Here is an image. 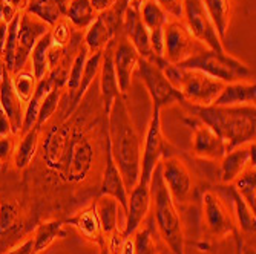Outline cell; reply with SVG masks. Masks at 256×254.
<instances>
[{"mask_svg":"<svg viewBox=\"0 0 256 254\" xmlns=\"http://www.w3.org/2000/svg\"><path fill=\"white\" fill-rule=\"evenodd\" d=\"M94 155V144L86 130L69 117L58 124H52L42 143L44 167L71 184L82 182L90 173Z\"/></svg>","mask_w":256,"mask_h":254,"instance_id":"1","label":"cell"},{"mask_svg":"<svg viewBox=\"0 0 256 254\" xmlns=\"http://www.w3.org/2000/svg\"><path fill=\"white\" fill-rule=\"evenodd\" d=\"M106 123L112 158L123 176L128 192H130L136 186L142 172L143 141L132 121L124 95L114 101Z\"/></svg>","mask_w":256,"mask_h":254,"instance_id":"2","label":"cell"},{"mask_svg":"<svg viewBox=\"0 0 256 254\" xmlns=\"http://www.w3.org/2000/svg\"><path fill=\"white\" fill-rule=\"evenodd\" d=\"M190 113L210 127L226 144V152L254 143L256 109L254 106H189Z\"/></svg>","mask_w":256,"mask_h":254,"instance_id":"3","label":"cell"},{"mask_svg":"<svg viewBox=\"0 0 256 254\" xmlns=\"http://www.w3.org/2000/svg\"><path fill=\"white\" fill-rule=\"evenodd\" d=\"M150 207L154 212V222L161 239L166 242L172 254H184V228L176 204L172 199L161 176L160 164L155 167L150 184Z\"/></svg>","mask_w":256,"mask_h":254,"instance_id":"4","label":"cell"},{"mask_svg":"<svg viewBox=\"0 0 256 254\" xmlns=\"http://www.w3.org/2000/svg\"><path fill=\"white\" fill-rule=\"evenodd\" d=\"M154 63L161 69L169 83L180 90L184 104L195 107L212 106L224 87V83L220 80L212 78L196 69H186L178 64H172L166 61L164 57L155 58Z\"/></svg>","mask_w":256,"mask_h":254,"instance_id":"5","label":"cell"},{"mask_svg":"<svg viewBox=\"0 0 256 254\" xmlns=\"http://www.w3.org/2000/svg\"><path fill=\"white\" fill-rule=\"evenodd\" d=\"M178 66L186 69H196L221 83H236V81H254V71L241 60L232 57L226 51L218 52L204 48L196 55L180 63Z\"/></svg>","mask_w":256,"mask_h":254,"instance_id":"6","label":"cell"},{"mask_svg":"<svg viewBox=\"0 0 256 254\" xmlns=\"http://www.w3.org/2000/svg\"><path fill=\"white\" fill-rule=\"evenodd\" d=\"M162 41H164V57L166 61L172 64H180L190 57L196 55L202 51L206 46L200 43L192 32L184 25L182 20L169 18L164 25V34H162Z\"/></svg>","mask_w":256,"mask_h":254,"instance_id":"7","label":"cell"},{"mask_svg":"<svg viewBox=\"0 0 256 254\" xmlns=\"http://www.w3.org/2000/svg\"><path fill=\"white\" fill-rule=\"evenodd\" d=\"M182 23L188 26L192 35L200 43H202L206 48L218 52L224 51L222 40L216 32V28L210 15L206 11L202 0H184Z\"/></svg>","mask_w":256,"mask_h":254,"instance_id":"8","label":"cell"},{"mask_svg":"<svg viewBox=\"0 0 256 254\" xmlns=\"http://www.w3.org/2000/svg\"><path fill=\"white\" fill-rule=\"evenodd\" d=\"M136 69L152 98L154 109L161 110L162 107H168L175 103L184 104V98L180 94V90H176L169 83L166 75L162 74V71L154 61H149L140 57Z\"/></svg>","mask_w":256,"mask_h":254,"instance_id":"9","label":"cell"},{"mask_svg":"<svg viewBox=\"0 0 256 254\" xmlns=\"http://www.w3.org/2000/svg\"><path fill=\"white\" fill-rule=\"evenodd\" d=\"M169 144L166 141L161 129V110L154 109L152 117L148 126L146 138L143 143V153H142V172H140V182L150 184L152 173L155 167L161 163V159L168 156Z\"/></svg>","mask_w":256,"mask_h":254,"instance_id":"10","label":"cell"},{"mask_svg":"<svg viewBox=\"0 0 256 254\" xmlns=\"http://www.w3.org/2000/svg\"><path fill=\"white\" fill-rule=\"evenodd\" d=\"M201 205L202 222L210 235L216 238H226L236 232L230 205L216 190H206L201 198Z\"/></svg>","mask_w":256,"mask_h":254,"instance_id":"11","label":"cell"},{"mask_svg":"<svg viewBox=\"0 0 256 254\" xmlns=\"http://www.w3.org/2000/svg\"><path fill=\"white\" fill-rule=\"evenodd\" d=\"M161 176L175 204H186L194 190V176L184 161L175 155L161 159Z\"/></svg>","mask_w":256,"mask_h":254,"instance_id":"12","label":"cell"},{"mask_svg":"<svg viewBox=\"0 0 256 254\" xmlns=\"http://www.w3.org/2000/svg\"><path fill=\"white\" fill-rule=\"evenodd\" d=\"M51 26L44 21L38 20L37 17L31 15L30 12L23 11L20 15V25L17 32V52L14 58V72L23 71V67L28 63L31 52L36 43L46 34L50 32Z\"/></svg>","mask_w":256,"mask_h":254,"instance_id":"13","label":"cell"},{"mask_svg":"<svg viewBox=\"0 0 256 254\" xmlns=\"http://www.w3.org/2000/svg\"><path fill=\"white\" fill-rule=\"evenodd\" d=\"M123 35L132 43L142 58L149 61H154L156 58L150 46L149 31L144 26L142 15H140V6L126 3L123 11Z\"/></svg>","mask_w":256,"mask_h":254,"instance_id":"14","label":"cell"},{"mask_svg":"<svg viewBox=\"0 0 256 254\" xmlns=\"http://www.w3.org/2000/svg\"><path fill=\"white\" fill-rule=\"evenodd\" d=\"M112 43H110V48H112L114 71H115V75H117L120 94L126 95L128 90L130 89L132 75H134V71L138 66L140 55L135 51L132 43L124 35H122L118 40H115V46Z\"/></svg>","mask_w":256,"mask_h":254,"instance_id":"15","label":"cell"},{"mask_svg":"<svg viewBox=\"0 0 256 254\" xmlns=\"http://www.w3.org/2000/svg\"><path fill=\"white\" fill-rule=\"evenodd\" d=\"M192 126V153L202 161H220L226 155V144L221 138L198 118Z\"/></svg>","mask_w":256,"mask_h":254,"instance_id":"16","label":"cell"},{"mask_svg":"<svg viewBox=\"0 0 256 254\" xmlns=\"http://www.w3.org/2000/svg\"><path fill=\"white\" fill-rule=\"evenodd\" d=\"M150 210V190L149 184L136 182V186L129 192L128 210H126V225L122 233V239H129L134 236L136 230H140Z\"/></svg>","mask_w":256,"mask_h":254,"instance_id":"17","label":"cell"},{"mask_svg":"<svg viewBox=\"0 0 256 254\" xmlns=\"http://www.w3.org/2000/svg\"><path fill=\"white\" fill-rule=\"evenodd\" d=\"M247 169H254V143L226 152L220 159V181L232 184Z\"/></svg>","mask_w":256,"mask_h":254,"instance_id":"18","label":"cell"},{"mask_svg":"<svg viewBox=\"0 0 256 254\" xmlns=\"http://www.w3.org/2000/svg\"><path fill=\"white\" fill-rule=\"evenodd\" d=\"M106 166H104V172H103V178H102V184H100V195L104 196H112L118 201L122 210L126 213L128 210V201H129V192L126 189V184L123 181V176L115 164V161L112 158L110 153V147H109V141H108V132H106Z\"/></svg>","mask_w":256,"mask_h":254,"instance_id":"19","label":"cell"},{"mask_svg":"<svg viewBox=\"0 0 256 254\" xmlns=\"http://www.w3.org/2000/svg\"><path fill=\"white\" fill-rule=\"evenodd\" d=\"M140 15L144 23V26L150 35V46L156 58L162 57L164 52V41H162V34H164V25L168 23L169 17L162 11L155 0H148L140 6Z\"/></svg>","mask_w":256,"mask_h":254,"instance_id":"20","label":"cell"},{"mask_svg":"<svg viewBox=\"0 0 256 254\" xmlns=\"http://www.w3.org/2000/svg\"><path fill=\"white\" fill-rule=\"evenodd\" d=\"M0 109H2L11 123L12 133L18 135L22 133L23 126V115H25V104L22 103L18 95L12 87L11 81V72L5 69L2 83H0Z\"/></svg>","mask_w":256,"mask_h":254,"instance_id":"21","label":"cell"},{"mask_svg":"<svg viewBox=\"0 0 256 254\" xmlns=\"http://www.w3.org/2000/svg\"><path fill=\"white\" fill-rule=\"evenodd\" d=\"M96 210L100 219V225H102V232L103 236H108V239L110 241V250H117L115 247L120 245L123 241L117 239V233H118V212H120V204L118 201L112 198V196H104L100 195V198L94 202Z\"/></svg>","mask_w":256,"mask_h":254,"instance_id":"22","label":"cell"},{"mask_svg":"<svg viewBox=\"0 0 256 254\" xmlns=\"http://www.w3.org/2000/svg\"><path fill=\"white\" fill-rule=\"evenodd\" d=\"M216 192L228 202L232 215H234V219L236 221L241 232L248 236H254V230H256L254 213L250 210V207L244 202V199L240 196L235 187L232 184H224V186L218 187Z\"/></svg>","mask_w":256,"mask_h":254,"instance_id":"23","label":"cell"},{"mask_svg":"<svg viewBox=\"0 0 256 254\" xmlns=\"http://www.w3.org/2000/svg\"><path fill=\"white\" fill-rule=\"evenodd\" d=\"M98 75H100V95H102V104H103V115L108 118L114 101L122 95L117 75H115V71H114L110 44L103 52V60H102Z\"/></svg>","mask_w":256,"mask_h":254,"instance_id":"24","label":"cell"},{"mask_svg":"<svg viewBox=\"0 0 256 254\" xmlns=\"http://www.w3.org/2000/svg\"><path fill=\"white\" fill-rule=\"evenodd\" d=\"M25 222L20 207L12 201L0 202V247H6L23 233Z\"/></svg>","mask_w":256,"mask_h":254,"instance_id":"25","label":"cell"},{"mask_svg":"<svg viewBox=\"0 0 256 254\" xmlns=\"http://www.w3.org/2000/svg\"><path fill=\"white\" fill-rule=\"evenodd\" d=\"M64 224L74 227L84 239L92 241L94 244H98L102 247L106 245V241H104V236L102 232L100 219H98L94 204L86 207V209H83L82 212H78L76 216L69 218Z\"/></svg>","mask_w":256,"mask_h":254,"instance_id":"26","label":"cell"},{"mask_svg":"<svg viewBox=\"0 0 256 254\" xmlns=\"http://www.w3.org/2000/svg\"><path fill=\"white\" fill-rule=\"evenodd\" d=\"M256 86L254 81H236L224 84L221 94L212 106H254Z\"/></svg>","mask_w":256,"mask_h":254,"instance_id":"27","label":"cell"},{"mask_svg":"<svg viewBox=\"0 0 256 254\" xmlns=\"http://www.w3.org/2000/svg\"><path fill=\"white\" fill-rule=\"evenodd\" d=\"M68 5L69 0H28L25 11L52 26L58 20L66 18Z\"/></svg>","mask_w":256,"mask_h":254,"instance_id":"28","label":"cell"},{"mask_svg":"<svg viewBox=\"0 0 256 254\" xmlns=\"http://www.w3.org/2000/svg\"><path fill=\"white\" fill-rule=\"evenodd\" d=\"M40 132L42 129L34 126L28 132L22 133V140L18 144H16L14 155H12V163L16 169L23 170L32 163L40 146Z\"/></svg>","mask_w":256,"mask_h":254,"instance_id":"29","label":"cell"},{"mask_svg":"<svg viewBox=\"0 0 256 254\" xmlns=\"http://www.w3.org/2000/svg\"><path fill=\"white\" fill-rule=\"evenodd\" d=\"M54 80L50 74H46L42 80L37 81L36 90L31 97V100L25 104V115H23V126H22V133L28 132L30 129H32L36 126L37 121V115H38V109L42 101L44 100L46 94L54 87Z\"/></svg>","mask_w":256,"mask_h":254,"instance_id":"30","label":"cell"},{"mask_svg":"<svg viewBox=\"0 0 256 254\" xmlns=\"http://www.w3.org/2000/svg\"><path fill=\"white\" fill-rule=\"evenodd\" d=\"M102 60H103V52H96V54H89L88 55V60H86V64H84V69H83V75H82L80 86H78L77 92L74 94V97L71 98V103L72 104H71V107H69V112L66 115L72 113L78 107L82 98L86 95V92L89 90L90 84L94 83L96 77L100 72Z\"/></svg>","mask_w":256,"mask_h":254,"instance_id":"31","label":"cell"},{"mask_svg":"<svg viewBox=\"0 0 256 254\" xmlns=\"http://www.w3.org/2000/svg\"><path fill=\"white\" fill-rule=\"evenodd\" d=\"M97 17L98 14L94 11L89 0H69L66 18L74 26V29L86 31Z\"/></svg>","mask_w":256,"mask_h":254,"instance_id":"32","label":"cell"},{"mask_svg":"<svg viewBox=\"0 0 256 254\" xmlns=\"http://www.w3.org/2000/svg\"><path fill=\"white\" fill-rule=\"evenodd\" d=\"M66 236L64 222L60 221H46L40 224L32 236L34 239V251L36 254L44 251L54 241L63 239Z\"/></svg>","mask_w":256,"mask_h":254,"instance_id":"33","label":"cell"},{"mask_svg":"<svg viewBox=\"0 0 256 254\" xmlns=\"http://www.w3.org/2000/svg\"><path fill=\"white\" fill-rule=\"evenodd\" d=\"M206 11L210 15L216 32L221 40L226 38L228 25H230V15H232V0H202Z\"/></svg>","mask_w":256,"mask_h":254,"instance_id":"34","label":"cell"},{"mask_svg":"<svg viewBox=\"0 0 256 254\" xmlns=\"http://www.w3.org/2000/svg\"><path fill=\"white\" fill-rule=\"evenodd\" d=\"M52 44V38L51 34L46 32L34 46V49L31 52V61H32V74L34 77L38 80H42L46 74L50 72L48 69V49Z\"/></svg>","mask_w":256,"mask_h":254,"instance_id":"35","label":"cell"},{"mask_svg":"<svg viewBox=\"0 0 256 254\" xmlns=\"http://www.w3.org/2000/svg\"><path fill=\"white\" fill-rule=\"evenodd\" d=\"M88 55H89L88 49L84 48V44H82L80 49L76 52V55H74V58L71 61V66H69V69H68V78H66V83H64V89L69 92V100L74 97V94H76L78 86H80Z\"/></svg>","mask_w":256,"mask_h":254,"instance_id":"36","label":"cell"},{"mask_svg":"<svg viewBox=\"0 0 256 254\" xmlns=\"http://www.w3.org/2000/svg\"><path fill=\"white\" fill-rule=\"evenodd\" d=\"M63 89L64 87H58V86H54L48 94H46L44 100L42 101L40 104V109H38V115H37V121H36V126L43 129V126L48 124L52 117L56 115L57 109L60 107V103H62V97H63Z\"/></svg>","mask_w":256,"mask_h":254,"instance_id":"37","label":"cell"},{"mask_svg":"<svg viewBox=\"0 0 256 254\" xmlns=\"http://www.w3.org/2000/svg\"><path fill=\"white\" fill-rule=\"evenodd\" d=\"M232 186L240 193V196L244 199V202L250 207V210L254 213L256 210V175L254 169H247L244 173H241Z\"/></svg>","mask_w":256,"mask_h":254,"instance_id":"38","label":"cell"},{"mask_svg":"<svg viewBox=\"0 0 256 254\" xmlns=\"http://www.w3.org/2000/svg\"><path fill=\"white\" fill-rule=\"evenodd\" d=\"M22 12H18L8 23L6 37H5V43H4V48H2V57H4L5 67L8 69L11 74L14 71V58H16V52H17V32H18V25H20V15H22Z\"/></svg>","mask_w":256,"mask_h":254,"instance_id":"39","label":"cell"},{"mask_svg":"<svg viewBox=\"0 0 256 254\" xmlns=\"http://www.w3.org/2000/svg\"><path fill=\"white\" fill-rule=\"evenodd\" d=\"M11 81H12V87L16 90V94L18 95V98L22 100L23 104H26L37 86V78L34 77L32 72H26V71H18L11 74Z\"/></svg>","mask_w":256,"mask_h":254,"instance_id":"40","label":"cell"},{"mask_svg":"<svg viewBox=\"0 0 256 254\" xmlns=\"http://www.w3.org/2000/svg\"><path fill=\"white\" fill-rule=\"evenodd\" d=\"M132 242H134V254H156V244L150 227L136 230L132 236Z\"/></svg>","mask_w":256,"mask_h":254,"instance_id":"41","label":"cell"},{"mask_svg":"<svg viewBox=\"0 0 256 254\" xmlns=\"http://www.w3.org/2000/svg\"><path fill=\"white\" fill-rule=\"evenodd\" d=\"M50 34H51V38H52V43L56 44H60L63 48L72 41L74 35H76V29L71 23L68 21V18H62L58 20L56 25L51 26L50 29Z\"/></svg>","mask_w":256,"mask_h":254,"instance_id":"42","label":"cell"},{"mask_svg":"<svg viewBox=\"0 0 256 254\" xmlns=\"http://www.w3.org/2000/svg\"><path fill=\"white\" fill-rule=\"evenodd\" d=\"M156 5L168 14L169 18L182 20L184 0H155Z\"/></svg>","mask_w":256,"mask_h":254,"instance_id":"43","label":"cell"},{"mask_svg":"<svg viewBox=\"0 0 256 254\" xmlns=\"http://www.w3.org/2000/svg\"><path fill=\"white\" fill-rule=\"evenodd\" d=\"M14 149H16L14 135L0 136V163L2 164L10 163L14 155Z\"/></svg>","mask_w":256,"mask_h":254,"instance_id":"44","label":"cell"},{"mask_svg":"<svg viewBox=\"0 0 256 254\" xmlns=\"http://www.w3.org/2000/svg\"><path fill=\"white\" fill-rule=\"evenodd\" d=\"M6 254H36V251H34V239L32 238L26 239L25 242L16 245Z\"/></svg>","mask_w":256,"mask_h":254,"instance_id":"45","label":"cell"},{"mask_svg":"<svg viewBox=\"0 0 256 254\" xmlns=\"http://www.w3.org/2000/svg\"><path fill=\"white\" fill-rule=\"evenodd\" d=\"M92 8L97 14H102V12H106L109 9H112L115 5L118 3V0H89Z\"/></svg>","mask_w":256,"mask_h":254,"instance_id":"46","label":"cell"},{"mask_svg":"<svg viewBox=\"0 0 256 254\" xmlns=\"http://www.w3.org/2000/svg\"><path fill=\"white\" fill-rule=\"evenodd\" d=\"M8 135H14L12 127H11V123L6 117V113L0 109V136H8Z\"/></svg>","mask_w":256,"mask_h":254,"instance_id":"47","label":"cell"},{"mask_svg":"<svg viewBox=\"0 0 256 254\" xmlns=\"http://www.w3.org/2000/svg\"><path fill=\"white\" fill-rule=\"evenodd\" d=\"M2 2L8 6H11L14 11L17 12H22L26 9V5H28V0H2Z\"/></svg>","mask_w":256,"mask_h":254,"instance_id":"48","label":"cell"},{"mask_svg":"<svg viewBox=\"0 0 256 254\" xmlns=\"http://www.w3.org/2000/svg\"><path fill=\"white\" fill-rule=\"evenodd\" d=\"M5 63H4V57L0 54V83H2V78H4V72H5Z\"/></svg>","mask_w":256,"mask_h":254,"instance_id":"49","label":"cell"},{"mask_svg":"<svg viewBox=\"0 0 256 254\" xmlns=\"http://www.w3.org/2000/svg\"><path fill=\"white\" fill-rule=\"evenodd\" d=\"M144 2H148V0H128V3L135 5V6H142Z\"/></svg>","mask_w":256,"mask_h":254,"instance_id":"50","label":"cell"},{"mask_svg":"<svg viewBox=\"0 0 256 254\" xmlns=\"http://www.w3.org/2000/svg\"><path fill=\"white\" fill-rule=\"evenodd\" d=\"M102 254H110V251H109V248L104 245V247H102Z\"/></svg>","mask_w":256,"mask_h":254,"instance_id":"51","label":"cell"},{"mask_svg":"<svg viewBox=\"0 0 256 254\" xmlns=\"http://www.w3.org/2000/svg\"><path fill=\"white\" fill-rule=\"evenodd\" d=\"M236 254H240V247H238V244H236Z\"/></svg>","mask_w":256,"mask_h":254,"instance_id":"52","label":"cell"}]
</instances>
